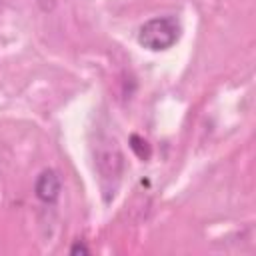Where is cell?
<instances>
[{
    "mask_svg": "<svg viewBox=\"0 0 256 256\" xmlns=\"http://www.w3.org/2000/svg\"><path fill=\"white\" fill-rule=\"evenodd\" d=\"M70 252H72V254H78V252H80V254H88L90 250H88L84 244H80V242H78V244H74V246L70 248Z\"/></svg>",
    "mask_w": 256,
    "mask_h": 256,
    "instance_id": "4",
    "label": "cell"
},
{
    "mask_svg": "<svg viewBox=\"0 0 256 256\" xmlns=\"http://www.w3.org/2000/svg\"><path fill=\"white\" fill-rule=\"evenodd\" d=\"M180 32V22L174 16H156L140 26L138 44L150 52H164L178 42Z\"/></svg>",
    "mask_w": 256,
    "mask_h": 256,
    "instance_id": "1",
    "label": "cell"
},
{
    "mask_svg": "<svg viewBox=\"0 0 256 256\" xmlns=\"http://www.w3.org/2000/svg\"><path fill=\"white\" fill-rule=\"evenodd\" d=\"M56 2H58V0H36L38 8H40L42 12H52V10L56 8Z\"/></svg>",
    "mask_w": 256,
    "mask_h": 256,
    "instance_id": "3",
    "label": "cell"
},
{
    "mask_svg": "<svg viewBox=\"0 0 256 256\" xmlns=\"http://www.w3.org/2000/svg\"><path fill=\"white\" fill-rule=\"evenodd\" d=\"M62 190V182L56 170H42L34 182V192L38 196V200H42L44 204H52L58 200Z\"/></svg>",
    "mask_w": 256,
    "mask_h": 256,
    "instance_id": "2",
    "label": "cell"
}]
</instances>
